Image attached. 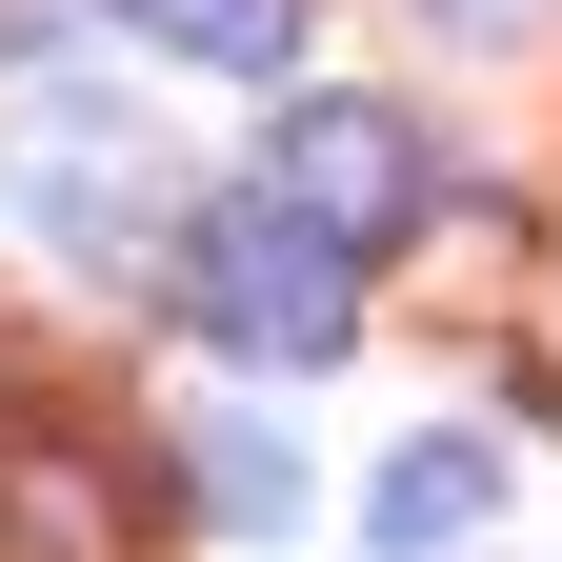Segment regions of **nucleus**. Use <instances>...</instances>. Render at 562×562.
<instances>
[{"label": "nucleus", "mask_w": 562, "mask_h": 562, "mask_svg": "<svg viewBox=\"0 0 562 562\" xmlns=\"http://www.w3.org/2000/svg\"><path fill=\"white\" fill-rule=\"evenodd\" d=\"M101 21H140L161 60H222V81H281L302 60V0H101Z\"/></svg>", "instance_id": "nucleus-6"}, {"label": "nucleus", "mask_w": 562, "mask_h": 562, "mask_svg": "<svg viewBox=\"0 0 562 562\" xmlns=\"http://www.w3.org/2000/svg\"><path fill=\"white\" fill-rule=\"evenodd\" d=\"M181 322L222 341V362H261V382H302V362H341V341H362V241L281 222V201L241 181L222 222H181Z\"/></svg>", "instance_id": "nucleus-1"}, {"label": "nucleus", "mask_w": 562, "mask_h": 562, "mask_svg": "<svg viewBox=\"0 0 562 562\" xmlns=\"http://www.w3.org/2000/svg\"><path fill=\"white\" fill-rule=\"evenodd\" d=\"M402 21H442V41H542L562 0H402Z\"/></svg>", "instance_id": "nucleus-7"}, {"label": "nucleus", "mask_w": 562, "mask_h": 562, "mask_svg": "<svg viewBox=\"0 0 562 562\" xmlns=\"http://www.w3.org/2000/svg\"><path fill=\"white\" fill-rule=\"evenodd\" d=\"M261 201L281 222H322V241H402L422 201H442V161H422V121L402 101H281V140H261Z\"/></svg>", "instance_id": "nucleus-2"}, {"label": "nucleus", "mask_w": 562, "mask_h": 562, "mask_svg": "<svg viewBox=\"0 0 562 562\" xmlns=\"http://www.w3.org/2000/svg\"><path fill=\"white\" fill-rule=\"evenodd\" d=\"M21 201H41V241H161V201H140V140L121 121H81V101H41L21 121Z\"/></svg>", "instance_id": "nucleus-4"}, {"label": "nucleus", "mask_w": 562, "mask_h": 562, "mask_svg": "<svg viewBox=\"0 0 562 562\" xmlns=\"http://www.w3.org/2000/svg\"><path fill=\"white\" fill-rule=\"evenodd\" d=\"M181 503L222 542H281L302 522V442H281V422H181Z\"/></svg>", "instance_id": "nucleus-5"}, {"label": "nucleus", "mask_w": 562, "mask_h": 562, "mask_svg": "<svg viewBox=\"0 0 562 562\" xmlns=\"http://www.w3.org/2000/svg\"><path fill=\"white\" fill-rule=\"evenodd\" d=\"M482 522H503V442H482V422L382 442V482H362V542H382V562H462Z\"/></svg>", "instance_id": "nucleus-3"}]
</instances>
